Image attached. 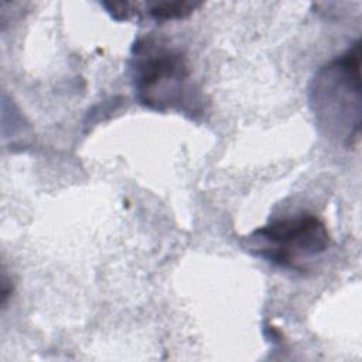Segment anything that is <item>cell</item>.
I'll use <instances>...</instances> for the list:
<instances>
[{
    "instance_id": "obj_1",
    "label": "cell",
    "mask_w": 362,
    "mask_h": 362,
    "mask_svg": "<svg viewBox=\"0 0 362 362\" xmlns=\"http://www.w3.org/2000/svg\"><path fill=\"white\" fill-rule=\"evenodd\" d=\"M361 41L321 66L310 86V105L320 127L352 144L361 130Z\"/></svg>"
},
{
    "instance_id": "obj_2",
    "label": "cell",
    "mask_w": 362,
    "mask_h": 362,
    "mask_svg": "<svg viewBox=\"0 0 362 362\" xmlns=\"http://www.w3.org/2000/svg\"><path fill=\"white\" fill-rule=\"evenodd\" d=\"M130 76L140 105L156 112L184 109L191 93L187 57L154 35L140 37L132 47Z\"/></svg>"
},
{
    "instance_id": "obj_3",
    "label": "cell",
    "mask_w": 362,
    "mask_h": 362,
    "mask_svg": "<svg viewBox=\"0 0 362 362\" xmlns=\"http://www.w3.org/2000/svg\"><path fill=\"white\" fill-rule=\"evenodd\" d=\"M246 240L250 253L279 267L304 272L307 263L328 249L331 236L318 216L303 212L270 221Z\"/></svg>"
},
{
    "instance_id": "obj_4",
    "label": "cell",
    "mask_w": 362,
    "mask_h": 362,
    "mask_svg": "<svg viewBox=\"0 0 362 362\" xmlns=\"http://www.w3.org/2000/svg\"><path fill=\"white\" fill-rule=\"evenodd\" d=\"M201 6L202 3L198 1H157L148 6L147 13L156 21L182 20Z\"/></svg>"
},
{
    "instance_id": "obj_5",
    "label": "cell",
    "mask_w": 362,
    "mask_h": 362,
    "mask_svg": "<svg viewBox=\"0 0 362 362\" xmlns=\"http://www.w3.org/2000/svg\"><path fill=\"white\" fill-rule=\"evenodd\" d=\"M100 4L117 21H127L140 13L139 11L140 3H107V1H103Z\"/></svg>"
}]
</instances>
